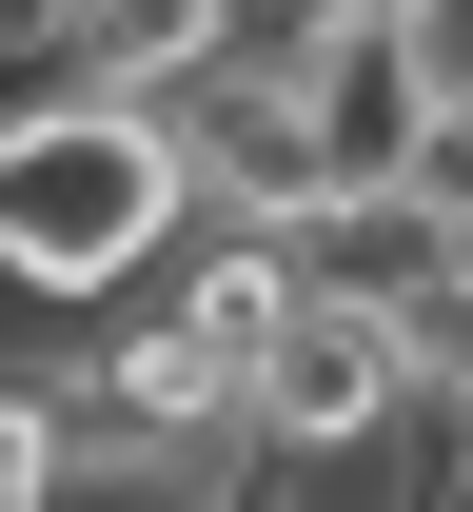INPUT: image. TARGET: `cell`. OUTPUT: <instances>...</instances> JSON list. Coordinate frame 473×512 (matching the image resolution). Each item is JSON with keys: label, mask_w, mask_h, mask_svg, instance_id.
Masks as SVG:
<instances>
[{"label": "cell", "mask_w": 473, "mask_h": 512, "mask_svg": "<svg viewBox=\"0 0 473 512\" xmlns=\"http://www.w3.org/2000/svg\"><path fill=\"white\" fill-rule=\"evenodd\" d=\"M198 237V158L138 99H0V296L99 316Z\"/></svg>", "instance_id": "6da1fadb"}, {"label": "cell", "mask_w": 473, "mask_h": 512, "mask_svg": "<svg viewBox=\"0 0 473 512\" xmlns=\"http://www.w3.org/2000/svg\"><path fill=\"white\" fill-rule=\"evenodd\" d=\"M414 434V355L395 316H336V296H296V316L257 335V453H296V473H355V453Z\"/></svg>", "instance_id": "7a4b0ae2"}, {"label": "cell", "mask_w": 473, "mask_h": 512, "mask_svg": "<svg viewBox=\"0 0 473 512\" xmlns=\"http://www.w3.org/2000/svg\"><path fill=\"white\" fill-rule=\"evenodd\" d=\"M0 512H79V414H60V375H0Z\"/></svg>", "instance_id": "3957f363"}, {"label": "cell", "mask_w": 473, "mask_h": 512, "mask_svg": "<svg viewBox=\"0 0 473 512\" xmlns=\"http://www.w3.org/2000/svg\"><path fill=\"white\" fill-rule=\"evenodd\" d=\"M395 355H414V434H454V453H473V276H454V296H414Z\"/></svg>", "instance_id": "277c9868"}, {"label": "cell", "mask_w": 473, "mask_h": 512, "mask_svg": "<svg viewBox=\"0 0 473 512\" xmlns=\"http://www.w3.org/2000/svg\"><path fill=\"white\" fill-rule=\"evenodd\" d=\"M454 178H473V99H454Z\"/></svg>", "instance_id": "5b68a950"}]
</instances>
